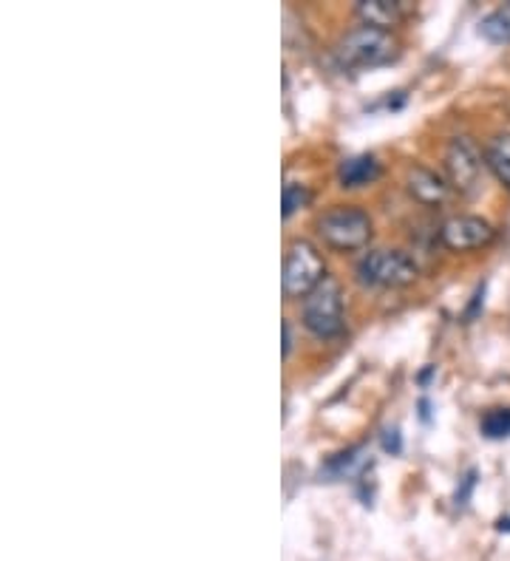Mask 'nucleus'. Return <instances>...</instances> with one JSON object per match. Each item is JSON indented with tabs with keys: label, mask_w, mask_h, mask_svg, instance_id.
Returning <instances> with one entry per match:
<instances>
[{
	"label": "nucleus",
	"mask_w": 510,
	"mask_h": 561,
	"mask_svg": "<svg viewBox=\"0 0 510 561\" xmlns=\"http://www.w3.org/2000/svg\"><path fill=\"white\" fill-rule=\"evenodd\" d=\"M372 230V216L358 205H335L318 219L320 239L338 253H358L369 247Z\"/></svg>",
	"instance_id": "nucleus-1"
},
{
	"label": "nucleus",
	"mask_w": 510,
	"mask_h": 561,
	"mask_svg": "<svg viewBox=\"0 0 510 561\" xmlns=\"http://www.w3.org/2000/svg\"><path fill=\"white\" fill-rule=\"evenodd\" d=\"M397 55V41L392 37V32H383V28L374 26H358L352 32L340 37L338 46H335V57L343 69H374V66H383L392 57Z\"/></svg>",
	"instance_id": "nucleus-2"
},
{
	"label": "nucleus",
	"mask_w": 510,
	"mask_h": 561,
	"mask_svg": "<svg viewBox=\"0 0 510 561\" xmlns=\"http://www.w3.org/2000/svg\"><path fill=\"white\" fill-rule=\"evenodd\" d=\"M324 278H327V264H324L318 247L306 239L290 241L284 253V267H281L284 298H290V301L306 298Z\"/></svg>",
	"instance_id": "nucleus-3"
},
{
	"label": "nucleus",
	"mask_w": 510,
	"mask_h": 561,
	"mask_svg": "<svg viewBox=\"0 0 510 561\" xmlns=\"http://www.w3.org/2000/svg\"><path fill=\"white\" fill-rule=\"evenodd\" d=\"M301 318H304V327L320 341H332L343 332L347 321H343V289H340L338 278L327 275L313 293L306 295Z\"/></svg>",
	"instance_id": "nucleus-4"
},
{
	"label": "nucleus",
	"mask_w": 510,
	"mask_h": 561,
	"mask_svg": "<svg viewBox=\"0 0 510 561\" xmlns=\"http://www.w3.org/2000/svg\"><path fill=\"white\" fill-rule=\"evenodd\" d=\"M354 273H358V280H361L363 287L397 289L415 284L417 275H420V267H417V261L408 253H403V250H369V253H363V259L358 261Z\"/></svg>",
	"instance_id": "nucleus-5"
},
{
	"label": "nucleus",
	"mask_w": 510,
	"mask_h": 561,
	"mask_svg": "<svg viewBox=\"0 0 510 561\" xmlns=\"http://www.w3.org/2000/svg\"><path fill=\"white\" fill-rule=\"evenodd\" d=\"M485 171V153L471 137H454L445 148V173H449V185L454 191L471 193L479 191Z\"/></svg>",
	"instance_id": "nucleus-6"
},
{
	"label": "nucleus",
	"mask_w": 510,
	"mask_h": 561,
	"mask_svg": "<svg viewBox=\"0 0 510 561\" xmlns=\"http://www.w3.org/2000/svg\"><path fill=\"white\" fill-rule=\"evenodd\" d=\"M494 239H497V230L483 216H451L440 227V241L454 253L483 250Z\"/></svg>",
	"instance_id": "nucleus-7"
},
{
	"label": "nucleus",
	"mask_w": 510,
	"mask_h": 561,
	"mask_svg": "<svg viewBox=\"0 0 510 561\" xmlns=\"http://www.w3.org/2000/svg\"><path fill=\"white\" fill-rule=\"evenodd\" d=\"M406 187L408 193L415 196L420 205L426 207H440L449 202L451 196V185L440 173L429 171V168H422V164H415V168H408L406 173Z\"/></svg>",
	"instance_id": "nucleus-8"
},
{
	"label": "nucleus",
	"mask_w": 510,
	"mask_h": 561,
	"mask_svg": "<svg viewBox=\"0 0 510 561\" xmlns=\"http://www.w3.org/2000/svg\"><path fill=\"white\" fill-rule=\"evenodd\" d=\"M358 18L366 26L392 32V28L406 21V7H403L400 0H361L358 3Z\"/></svg>",
	"instance_id": "nucleus-9"
},
{
	"label": "nucleus",
	"mask_w": 510,
	"mask_h": 561,
	"mask_svg": "<svg viewBox=\"0 0 510 561\" xmlns=\"http://www.w3.org/2000/svg\"><path fill=\"white\" fill-rule=\"evenodd\" d=\"M381 176V162L372 153H361V157H349L338 164V182L347 191H358V187L372 185L374 179Z\"/></svg>",
	"instance_id": "nucleus-10"
},
{
	"label": "nucleus",
	"mask_w": 510,
	"mask_h": 561,
	"mask_svg": "<svg viewBox=\"0 0 510 561\" xmlns=\"http://www.w3.org/2000/svg\"><path fill=\"white\" fill-rule=\"evenodd\" d=\"M369 466V451L366 445H354L349 451H340L329 459L327 466L320 468V477L327 480H354L361 477Z\"/></svg>",
	"instance_id": "nucleus-11"
},
{
	"label": "nucleus",
	"mask_w": 510,
	"mask_h": 561,
	"mask_svg": "<svg viewBox=\"0 0 510 561\" xmlns=\"http://www.w3.org/2000/svg\"><path fill=\"white\" fill-rule=\"evenodd\" d=\"M485 164L499 179V185L510 193V134H497L485 148Z\"/></svg>",
	"instance_id": "nucleus-12"
},
{
	"label": "nucleus",
	"mask_w": 510,
	"mask_h": 561,
	"mask_svg": "<svg viewBox=\"0 0 510 561\" xmlns=\"http://www.w3.org/2000/svg\"><path fill=\"white\" fill-rule=\"evenodd\" d=\"M479 35L490 43H510V3L485 18Z\"/></svg>",
	"instance_id": "nucleus-13"
},
{
	"label": "nucleus",
	"mask_w": 510,
	"mask_h": 561,
	"mask_svg": "<svg viewBox=\"0 0 510 561\" xmlns=\"http://www.w3.org/2000/svg\"><path fill=\"white\" fill-rule=\"evenodd\" d=\"M309 202H313V191L309 187L301 185V182H286L284 193H281V216L293 219L295 213L309 207Z\"/></svg>",
	"instance_id": "nucleus-14"
},
{
	"label": "nucleus",
	"mask_w": 510,
	"mask_h": 561,
	"mask_svg": "<svg viewBox=\"0 0 510 561\" xmlns=\"http://www.w3.org/2000/svg\"><path fill=\"white\" fill-rule=\"evenodd\" d=\"M488 439H508L510 437V409H490L483 414L479 423Z\"/></svg>",
	"instance_id": "nucleus-15"
},
{
	"label": "nucleus",
	"mask_w": 510,
	"mask_h": 561,
	"mask_svg": "<svg viewBox=\"0 0 510 561\" xmlns=\"http://www.w3.org/2000/svg\"><path fill=\"white\" fill-rule=\"evenodd\" d=\"M474 488H476V471L471 468V471L463 477V482H460V488H456V505H460V507L468 505L471 491H474Z\"/></svg>",
	"instance_id": "nucleus-16"
},
{
	"label": "nucleus",
	"mask_w": 510,
	"mask_h": 561,
	"mask_svg": "<svg viewBox=\"0 0 510 561\" xmlns=\"http://www.w3.org/2000/svg\"><path fill=\"white\" fill-rule=\"evenodd\" d=\"M383 448H386L388 454H400L403 448V439H400V428H383Z\"/></svg>",
	"instance_id": "nucleus-17"
},
{
	"label": "nucleus",
	"mask_w": 510,
	"mask_h": 561,
	"mask_svg": "<svg viewBox=\"0 0 510 561\" xmlns=\"http://www.w3.org/2000/svg\"><path fill=\"white\" fill-rule=\"evenodd\" d=\"M281 335H284V343H281V355L290 357L293 355V327H290V321L281 323Z\"/></svg>",
	"instance_id": "nucleus-18"
},
{
	"label": "nucleus",
	"mask_w": 510,
	"mask_h": 561,
	"mask_svg": "<svg viewBox=\"0 0 510 561\" xmlns=\"http://www.w3.org/2000/svg\"><path fill=\"white\" fill-rule=\"evenodd\" d=\"M483 304H485V284L479 289H476L474 301H471V307L465 309V321H474V316H476V312H479V307H483Z\"/></svg>",
	"instance_id": "nucleus-19"
},
{
	"label": "nucleus",
	"mask_w": 510,
	"mask_h": 561,
	"mask_svg": "<svg viewBox=\"0 0 510 561\" xmlns=\"http://www.w3.org/2000/svg\"><path fill=\"white\" fill-rule=\"evenodd\" d=\"M420 417L426 420V423H429V420H431V414H429V400H422V403H420Z\"/></svg>",
	"instance_id": "nucleus-20"
},
{
	"label": "nucleus",
	"mask_w": 510,
	"mask_h": 561,
	"mask_svg": "<svg viewBox=\"0 0 510 561\" xmlns=\"http://www.w3.org/2000/svg\"><path fill=\"white\" fill-rule=\"evenodd\" d=\"M499 530H502V534H510V516H508V519H499Z\"/></svg>",
	"instance_id": "nucleus-21"
}]
</instances>
